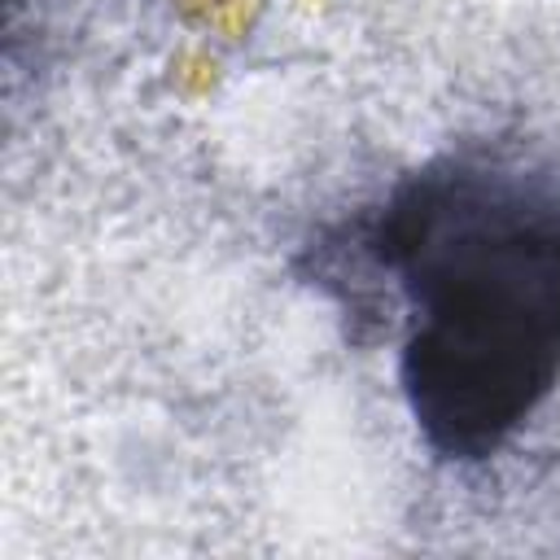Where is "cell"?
<instances>
[{
	"mask_svg": "<svg viewBox=\"0 0 560 560\" xmlns=\"http://www.w3.org/2000/svg\"><path fill=\"white\" fill-rule=\"evenodd\" d=\"M311 249L394 289L398 394L438 464L503 455L560 385V162L442 149Z\"/></svg>",
	"mask_w": 560,
	"mask_h": 560,
	"instance_id": "obj_1",
	"label": "cell"
}]
</instances>
